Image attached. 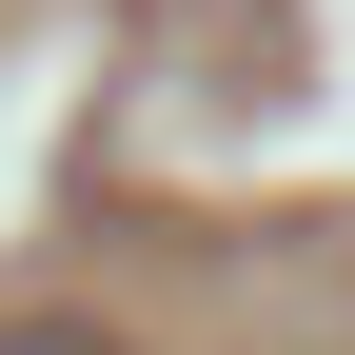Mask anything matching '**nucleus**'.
<instances>
[{
    "mask_svg": "<svg viewBox=\"0 0 355 355\" xmlns=\"http://www.w3.org/2000/svg\"><path fill=\"white\" fill-rule=\"evenodd\" d=\"M0 355H119V336L99 316H40V336H0Z\"/></svg>",
    "mask_w": 355,
    "mask_h": 355,
    "instance_id": "nucleus-1",
    "label": "nucleus"
}]
</instances>
